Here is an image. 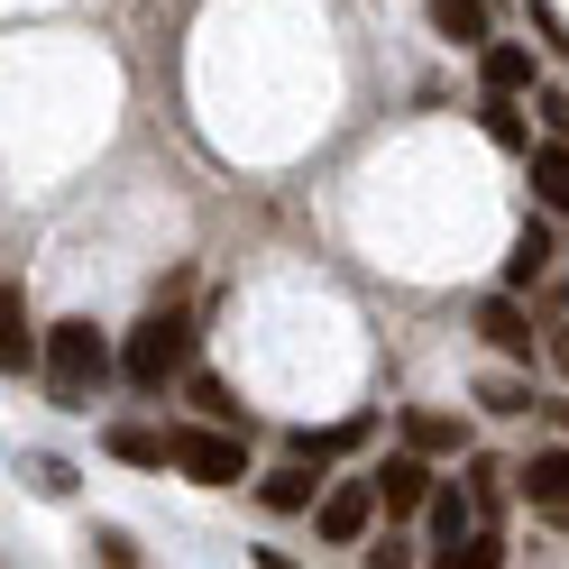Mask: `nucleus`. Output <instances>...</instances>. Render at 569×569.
<instances>
[{"label":"nucleus","mask_w":569,"mask_h":569,"mask_svg":"<svg viewBox=\"0 0 569 569\" xmlns=\"http://www.w3.org/2000/svg\"><path fill=\"white\" fill-rule=\"evenodd\" d=\"M258 506H267V515H312V506H322L312 459H284V469H267V478H258Z\"/></svg>","instance_id":"0eeeda50"},{"label":"nucleus","mask_w":569,"mask_h":569,"mask_svg":"<svg viewBox=\"0 0 569 569\" xmlns=\"http://www.w3.org/2000/svg\"><path fill=\"white\" fill-rule=\"evenodd\" d=\"M515 496H523V506L542 515V523H560V532H569V450H532L523 469H515Z\"/></svg>","instance_id":"39448f33"},{"label":"nucleus","mask_w":569,"mask_h":569,"mask_svg":"<svg viewBox=\"0 0 569 569\" xmlns=\"http://www.w3.org/2000/svg\"><path fill=\"white\" fill-rule=\"evenodd\" d=\"M184 396H193V413H202V422H239V432H248V413H239V396H230V377L193 368V377H184Z\"/></svg>","instance_id":"4468645a"},{"label":"nucleus","mask_w":569,"mask_h":569,"mask_svg":"<svg viewBox=\"0 0 569 569\" xmlns=\"http://www.w3.org/2000/svg\"><path fill=\"white\" fill-rule=\"evenodd\" d=\"M377 506H386V496H377V469H368V478H340V487H322V506H312V532L349 551V542H368Z\"/></svg>","instance_id":"20e7f679"},{"label":"nucleus","mask_w":569,"mask_h":569,"mask_svg":"<svg viewBox=\"0 0 569 569\" xmlns=\"http://www.w3.org/2000/svg\"><path fill=\"white\" fill-rule=\"evenodd\" d=\"M551 368H560V377H569V331H560V340H551Z\"/></svg>","instance_id":"b1692460"},{"label":"nucleus","mask_w":569,"mask_h":569,"mask_svg":"<svg viewBox=\"0 0 569 569\" xmlns=\"http://www.w3.org/2000/svg\"><path fill=\"white\" fill-rule=\"evenodd\" d=\"M0 368H28V312H19V284H0Z\"/></svg>","instance_id":"a211bd4d"},{"label":"nucleus","mask_w":569,"mask_h":569,"mask_svg":"<svg viewBox=\"0 0 569 569\" xmlns=\"http://www.w3.org/2000/svg\"><path fill=\"white\" fill-rule=\"evenodd\" d=\"M422 523H432V560H441V551H459V542L478 532V496H459V487H432Z\"/></svg>","instance_id":"1a4fd4ad"},{"label":"nucleus","mask_w":569,"mask_h":569,"mask_svg":"<svg viewBox=\"0 0 569 569\" xmlns=\"http://www.w3.org/2000/svg\"><path fill=\"white\" fill-rule=\"evenodd\" d=\"M120 377L129 386H174V377H193V322L184 312H148V322L129 331V349H120Z\"/></svg>","instance_id":"f257e3e1"},{"label":"nucleus","mask_w":569,"mask_h":569,"mask_svg":"<svg viewBox=\"0 0 569 569\" xmlns=\"http://www.w3.org/2000/svg\"><path fill=\"white\" fill-rule=\"evenodd\" d=\"M496 478H506L496 459H469V496H478V515H496V506H506V487H496Z\"/></svg>","instance_id":"4be33fe9"},{"label":"nucleus","mask_w":569,"mask_h":569,"mask_svg":"<svg viewBox=\"0 0 569 569\" xmlns=\"http://www.w3.org/2000/svg\"><path fill=\"white\" fill-rule=\"evenodd\" d=\"M551 258H560L551 230H542V221H523V230H515V258H506V284H542V276H551Z\"/></svg>","instance_id":"f8f14e48"},{"label":"nucleus","mask_w":569,"mask_h":569,"mask_svg":"<svg viewBox=\"0 0 569 569\" xmlns=\"http://www.w3.org/2000/svg\"><path fill=\"white\" fill-rule=\"evenodd\" d=\"M478 405H487V413H532V396H523L515 377H487V386H478Z\"/></svg>","instance_id":"412c9836"},{"label":"nucleus","mask_w":569,"mask_h":569,"mask_svg":"<svg viewBox=\"0 0 569 569\" xmlns=\"http://www.w3.org/2000/svg\"><path fill=\"white\" fill-rule=\"evenodd\" d=\"M101 377H111L101 331H92V322H56V331H47V386H56V405H83Z\"/></svg>","instance_id":"f03ea898"},{"label":"nucleus","mask_w":569,"mask_h":569,"mask_svg":"<svg viewBox=\"0 0 569 569\" xmlns=\"http://www.w3.org/2000/svg\"><path fill=\"white\" fill-rule=\"evenodd\" d=\"M551 413H560V422H569V405H551Z\"/></svg>","instance_id":"393cba45"},{"label":"nucleus","mask_w":569,"mask_h":569,"mask_svg":"<svg viewBox=\"0 0 569 569\" xmlns=\"http://www.w3.org/2000/svg\"><path fill=\"white\" fill-rule=\"evenodd\" d=\"M532 111H542L551 138H569V92H532Z\"/></svg>","instance_id":"5701e85b"},{"label":"nucleus","mask_w":569,"mask_h":569,"mask_svg":"<svg viewBox=\"0 0 569 569\" xmlns=\"http://www.w3.org/2000/svg\"><path fill=\"white\" fill-rule=\"evenodd\" d=\"M174 469H184L193 487H239V478H248V432H239V422L174 432Z\"/></svg>","instance_id":"7ed1b4c3"},{"label":"nucleus","mask_w":569,"mask_h":569,"mask_svg":"<svg viewBox=\"0 0 569 569\" xmlns=\"http://www.w3.org/2000/svg\"><path fill=\"white\" fill-rule=\"evenodd\" d=\"M405 441H413V450H432V459L469 450V432H459V413H405Z\"/></svg>","instance_id":"f3484780"},{"label":"nucleus","mask_w":569,"mask_h":569,"mask_svg":"<svg viewBox=\"0 0 569 569\" xmlns=\"http://www.w3.org/2000/svg\"><path fill=\"white\" fill-rule=\"evenodd\" d=\"M478 74H487V92H523V83H532V56H523L515 38H487V47H478Z\"/></svg>","instance_id":"9b49d317"},{"label":"nucleus","mask_w":569,"mask_h":569,"mask_svg":"<svg viewBox=\"0 0 569 569\" xmlns=\"http://www.w3.org/2000/svg\"><path fill=\"white\" fill-rule=\"evenodd\" d=\"M432 28L450 47H487V0H432Z\"/></svg>","instance_id":"2eb2a0df"},{"label":"nucleus","mask_w":569,"mask_h":569,"mask_svg":"<svg viewBox=\"0 0 569 569\" xmlns=\"http://www.w3.org/2000/svg\"><path fill=\"white\" fill-rule=\"evenodd\" d=\"M532 38H542V47H551V56L569 64V19L551 10V0H532Z\"/></svg>","instance_id":"aec40b11"},{"label":"nucleus","mask_w":569,"mask_h":569,"mask_svg":"<svg viewBox=\"0 0 569 569\" xmlns=\"http://www.w3.org/2000/svg\"><path fill=\"white\" fill-rule=\"evenodd\" d=\"M478 331H487L496 359H532V322H523L515 295H487V303H478Z\"/></svg>","instance_id":"6e6552de"},{"label":"nucleus","mask_w":569,"mask_h":569,"mask_svg":"<svg viewBox=\"0 0 569 569\" xmlns=\"http://www.w3.org/2000/svg\"><path fill=\"white\" fill-rule=\"evenodd\" d=\"M523 174H532V202H542V211H569V138L523 148Z\"/></svg>","instance_id":"9d476101"},{"label":"nucleus","mask_w":569,"mask_h":569,"mask_svg":"<svg viewBox=\"0 0 569 569\" xmlns=\"http://www.w3.org/2000/svg\"><path fill=\"white\" fill-rule=\"evenodd\" d=\"M432 450H396V459H386V469H377V496H386V515H422V506H432Z\"/></svg>","instance_id":"423d86ee"},{"label":"nucleus","mask_w":569,"mask_h":569,"mask_svg":"<svg viewBox=\"0 0 569 569\" xmlns=\"http://www.w3.org/2000/svg\"><path fill=\"white\" fill-rule=\"evenodd\" d=\"M111 459H138V469H166L174 432H148V422H111Z\"/></svg>","instance_id":"ddd939ff"},{"label":"nucleus","mask_w":569,"mask_h":569,"mask_svg":"<svg viewBox=\"0 0 569 569\" xmlns=\"http://www.w3.org/2000/svg\"><path fill=\"white\" fill-rule=\"evenodd\" d=\"M478 120H487V138H496V148H515V157L532 148V120L515 111V92H487V101H478Z\"/></svg>","instance_id":"dca6fc26"},{"label":"nucleus","mask_w":569,"mask_h":569,"mask_svg":"<svg viewBox=\"0 0 569 569\" xmlns=\"http://www.w3.org/2000/svg\"><path fill=\"white\" fill-rule=\"evenodd\" d=\"M496 560H506V551H496V532H469L459 551H441V569H496Z\"/></svg>","instance_id":"6ab92c4d"}]
</instances>
